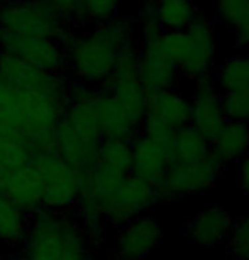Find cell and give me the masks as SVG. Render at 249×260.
<instances>
[{
    "instance_id": "6da1fadb",
    "label": "cell",
    "mask_w": 249,
    "mask_h": 260,
    "mask_svg": "<svg viewBox=\"0 0 249 260\" xmlns=\"http://www.w3.org/2000/svg\"><path fill=\"white\" fill-rule=\"evenodd\" d=\"M103 135L98 120V86L73 81L68 107L56 125V152L75 169L97 164Z\"/></svg>"
},
{
    "instance_id": "7a4b0ae2",
    "label": "cell",
    "mask_w": 249,
    "mask_h": 260,
    "mask_svg": "<svg viewBox=\"0 0 249 260\" xmlns=\"http://www.w3.org/2000/svg\"><path fill=\"white\" fill-rule=\"evenodd\" d=\"M134 43L131 22L117 17L97 24L90 32H75L65 46L66 73L73 81L100 85L112 75L121 49Z\"/></svg>"
},
{
    "instance_id": "3957f363",
    "label": "cell",
    "mask_w": 249,
    "mask_h": 260,
    "mask_svg": "<svg viewBox=\"0 0 249 260\" xmlns=\"http://www.w3.org/2000/svg\"><path fill=\"white\" fill-rule=\"evenodd\" d=\"M27 260H85L92 253L75 213H56L41 208L29 216L19 250Z\"/></svg>"
},
{
    "instance_id": "277c9868",
    "label": "cell",
    "mask_w": 249,
    "mask_h": 260,
    "mask_svg": "<svg viewBox=\"0 0 249 260\" xmlns=\"http://www.w3.org/2000/svg\"><path fill=\"white\" fill-rule=\"evenodd\" d=\"M0 29L20 36L56 39L63 46L73 38V25L49 0H0Z\"/></svg>"
},
{
    "instance_id": "5b68a950",
    "label": "cell",
    "mask_w": 249,
    "mask_h": 260,
    "mask_svg": "<svg viewBox=\"0 0 249 260\" xmlns=\"http://www.w3.org/2000/svg\"><path fill=\"white\" fill-rule=\"evenodd\" d=\"M31 162L41 184V208L56 213H75L81 171L66 162L58 152H38Z\"/></svg>"
},
{
    "instance_id": "8992f818",
    "label": "cell",
    "mask_w": 249,
    "mask_h": 260,
    "mask_svg": "<svg viewBox=\"0 0 249 260\" xmlns=\"http://www.w3.org/2000/svg\"><path fill=\"white\" fill-rule=\"evenodd\" d=\"M137 54V43L129 44L121 49L112 75L103 83H100V86L141 127L144 113H146V90L139 80Z\"/></svg>"
},
{
    "instance_id": "52a82bcc",
    "label": "cell",
    "mask_w": 249,
    "mask_h": 260,
    "mask_svg": "<svg viewBox=\"0 0 249 260\" xmlns=\"http://www.w3.org/2000/svg\"><path fill=\"white\" fill-rule=\"evenodd\" d=\"M226 162L209 152L204 159L188 164H173L156 184H153L158 201H170L183 194L204 193L214 186Z\"/></svg>"
},
{
    "instance_id": "ba28073f",
    "label": "cell",
    "mask_w": 249,
    "mask_h": 260,
    "mask_svg": "<svg viewBox=\"0 0 249 260\" xmlns=\"http://www.w3.org/2000/svg\"><path fill=\"white\" fill-rule=\"evenodd\" d=\"M0 76L17 90L43 95L58 102H70L73 80L68 73L43 71L0 51Z\"/></svg>"
},
{
    "instance_id": "9c48e42d",
    "label": "cell",
    "mask_w": 249,
    "mask_h": 260,
    "mask_svg": "<svg viewBox=\"0 0 249 260\" xmlns=\"http://www.w3.org/2000/svg\"><path fill=\"white\" fill-rule=\"evenodd\" d=\"M0 51L49 73H66V51L56 39L20 36L0 29Z\"/></svg>"
},
{
    "instance_id": "30bf717a",
    "label": "cell",
    "mask_w": 249,
    "mask_h": 260,
    "mask_svg": "<svg viewBox=\"0 0 249 260\" xmlns=\"http://www.w3.org/2000/svg\"><path fill=\"white\" fill-rule=\"evenodd\" d=\"M156 201L153 184L131 173L126 174V178L122 179L116 193L110 196V200L103 208V218H105L107 226L121 228L127 221L144 215Z\"/></svg>"
},
{
    "instance_id": "8fae6325",
    "label": "cell",
    "mask_w": 249,
    "mask_h": 260,
    "mask_svg": "<svg viewBox=\"0 0 249 260\" xmlns=\"http://www.w3.org/2000/svg\"><path fill=\"white\" fill-rule=\"evenodd\" d=\"M0 193L9 198L25 216L41 210V184L33 162L7 168L0 164Z\"/></svg>"
},
{
    "instance_id": "7c38bea8",
    "label": "cell",
    "mask_w": 249,
    "mask_h": 260,
    "mask_svg": "<svg viewBox=\"0 0 249 260\" xmlns=\"http://www.w3.org/2000/svg\"><path fill=\"white\" fill-rule=\"evenodd\" d=\"M163 237L161 223L156 218L141 215L121 226L117 235L116 260H143Z\"/></svg>"
},
{
    "instance_id": "4fadbf2b",
    "label": "cell",
    "mask_w": 249,
    "mask_h": 260,
    "mask_svg": "<svg viewBox=\"0 0 249 260\" xmlns=\"http://www.w3.org/2000/svg\"><path fill=\"white\" fill-rule=\"evenodd\" d=\"M185 30L191 41V51L185 64L180 66L178 73L181 76L193 80L197 76L210 73L215 54V36L212 22L200 14Z\"/></svg>"
},
{
    "instance_id": "5bb4252c",
    "label": "cell",
    "mask_w": 249,
    "mask_h": 260,
    "mask_svg": "<svg viewBox=\"0 0 249 260\" xmlns=\"http://www.w3.org/2000/svg\"><path fill=\"white\" fill-rule=\"evenodd\" d=\"M131 174L144 179L149 184H156L171 168V159L166 145L141 132L131 140Z\"/></svg>"
},
{
    "instance_id": "9a60e30c",
    "label": "cell",
    "mask_w": 249,
    "mask_h": 260,
    "mask_svg": "<svg viewBox=\"0 0 249 260\" xmlns=\"http://www.w3.org/2000/svg\"><path fill=\"white\" fill-rule=\"evenodd\" d=\"M137 73L146 93L173 88L180 73L170 59L153 48L151 44H143L137 54Z\"/></svg>"
},
{
    "instance_id": "2e32d148",
    "label": "cell",
    "mask_w": 249,
    "mask_h": 260,
    "mask_svg": "<svg viewBox=\"0 0 249 260\" xmlns=\"http://www.w3.org/2000/svg\"><path fill=\"white\" fill-rule=\"evenodd\" d=\"M168 123L170 127L181 128L190 122V103L175 88H164L146 93V113Z\"/></svg>"
},
{
    "instance_id": "e0dca14e",
    "label": "cell",
    "mask_w": 249,
    "mask_h": 260,
    "mask_svg": "<svg viewBox=\"0 0 249 260\" xmlns=\"http://www.w3.org/2000/svg\"><path fill=\"white\" fill-rule=\"evenodd\" d=\"M232 228V218L224 208L214 206L199 213L190 223V238L197 247L209 248L220 243Z\"/></svg>"
},
{
    "instance_id": "ac0fdd59",
    "label": "cell",
    "mask_w": 249,
    "mask_h": 260,
    "mask_svg": "<svg viewBox=\"0 0 249 260\" xmlns=\"http://www.w3.org/2000/svg\"><path fill=\"white\" fill-rule=\"evenodd\" d=\"M98 86V120L103 139L131 140L141 132V127L107 95L100 85Z\"/></svg>"
},
{
    "instance_id": "d6986e66",
    "label": "cell",
    "mask_w": 249,
    "mask_h": 260,
    "mask_svg": "<svg viewBox=\"0 0 249 260\" xmlns=\"http://www.w3.org/2000/svg\"><path fill=\"white\" fill-rule=\"evenodd\" d=\"M226 120L227 117L224 112V103H222V96L217 91L212 95L193 98V103L190 105L191 127L209 142L215 137Z\"/></svg>"
},
{
    "instance_id": "ffe728a7",
    "label": "cell",
    "mask_w": 249,
    "mask_h": 260,
    "mask_svg": "<svg viewBox=\"0 0 249 260\" xmlns=\"http://www.w3.org/2000/svg\"><path fill=\"white\" fill-rule=\"evenodd\" d=\"M173 164H188L204 159L210 152V142L197 132L193 127L176 128L170 142H164Z\"/></svg>"
},
{
    "instance_id": "44dd1931",
    "label": "cell",
    "mask_w": 249,
    "mask_h": 260,
    "mask_svg": "<svg viewBox=\"0 0 249 260\" xmlns=\"http://www.w3.org/2000/svg\"><path fill=\"white\" fill-rule=\"evenodd\" d=\"M210 142V152L224 162L239 159L249 150V125L244 122L227 118Z\"/></svg>"
},
{
    "instance_id": "7402d4cb",
    "label": "cell",
    "mask_w": 249,
    "mask_h": 260,
    "mask_svg": "<svg viewBox=\"0 0 249 260\" xmlns=\"http://www.w3.org/2000/svg\"><path fill=\"white\" fill-rule=\"evenodd\" d=\"M34 157L33 145L22 134L0 122V164L7 168L29 164Z\"/></svg>"
},
{
    "instance_id": "603a6c76",
    "label": "cell",
    "mask_w": 249,
    "mask_h": 260,
    "mask_svg": "<svg viewBox=\"0 0 249 260\" xmlns=\"http://www.w3.org/2000/svg\"><path fill=\"white\" fill-rule=\"evenodd\" d=\"M29 218L0 193V240L12 250H19L25 237Z\"/></svg>"
},
{
    "instance_id": "cb8c5ba5",
    "label": "cell",
    "mask_w": 249,
    "mask_h": 260,
    "mask_svg": "<svg viewBox=\"0 0 249 260\" xmlns=\"http://www.w3.org/2000/svg\"><path fill=\"white\" fill-rule=\"evenodd\" d=\"M158 22L164 30H185L199 15L193 0H156Z\"/></svg>"
},
{
    "instance_id": "d4e9b609",
    "label": "cell",
    "mask_w": 249,
    "mask_h": 260,
    "mask_svg": "<svg viewBox=\"0 0 249 260\" xmlns=\"http://www.w3.org/2000/svg\"><path fill=\"white\" fill-rule=\"evenodd\" d=\"M215 85L226 93L249 88V54H237L224 61L217 71Z\"/></svg>"
},
{
    "instance_id": "484cf974",
    "label": "cell",
    "mask_w": 249,
    "mask_h": 260,
    "mask_svg": "<svg viewBox=\"0 0 249 260\" xmlns=\"http://www.w3.org/2000/svg\"><path fill=\"white\" fill-rule=\"evenodd\" d=\"M154 49L159 51L166 59H170L176 68L185 64L191 51V41L186 34V30H161V34L156 39L151 41Z\"/></svg>"
},
{
    "instance_id": "4316f807",
    "label": "cell",
    "mask_w": 249,
    "mask_h": 260,
    "mask_svg": "<svg viewBox=\"0 0 249 260\" xmlns=\"http://www.w3.org/2000/svg\"><path fill=\"white\" fill-rule=\"evenodd\" d=\"M98 162L107 164L124 173H131L132 162V145L129 140L103 139L98 150Z\"/></svg>"
},
{
    "instance_id": "83f0119b",
    "label": "cell",
    "mask_w": 249,
    "mask_h": 260,
    "mask_svg": "<svg viewBox=\"0 0 249 260\" xmlns=\"http://www.w3.org/2000/svg\"><path fill=\"white\" fill-rule=\"evenodd\" d=\"M122 0H81L80 22L92 20L95 24L107 22L117 15Z\"/></svg>"
},
{
    "instance_id": "f1b7e54d",
    "label": "cell",
    "mask_w": 249,
    "mask_h": 260,
    "mask_svg": "<svg viewBox=\"0 0 249 260\" xmlns=\"http://www.w3.org/2000/svg\"><path fill=\"white\" fill-rule=\"evenodd\" d=\"M215 12L222 22L239 27L249 17V0H215Z\"/></svg>"
},
{
    "instance_id": "f546056e",
    "label": "cell",
    "mask_w": 249,
    "mask_h": 260,
    "mask_svg": "<svg viewBox=\"0 0 249 260\" xmlns=\"http://www.w3.org/2000/svg\"><path fill=\"white\" fill-rule=\"evenodd\" d=\"M222 103L229 120L244 122L249 125V88L226 93V96H222Z\"/></svg>"
},
{
    "instance_id": "4dcf8cb0",
    "label": "cell",
    "mask_w": 249,
    "mask_h": 260,
    "mask_svg": "<svg viewBox=\"0 0 249 260\" xmlns=\"http://www.w3.org/2000/svg\"><path fill=\"white\" fill-rule=\"evenodd\" d=\"M163 27L158 22L156 15V0H146L139 12V34L143 44L151 43L161 34Z\"/></svg>"
},
{
    "instance_id": "1f68e13d",
    "label": "cell",
    "mask_w": 249,
    "mask_h": 260,
    "mask_svg": "<svg viewBox=\"0 0 249 260\" xmlns=\"http://www.w3.org/2000/svg\"><path fill=\"white\" fill-rule=\"evenodd\" d=\"M231 252L237 258L249 260V215L242 216L232 230Z\"/></svg>"
},
{
    "instance_id": "d6a6232c",
    "label": "cell",
    "mask_w": 249,
    "mask_h": 260,
    "mask_svg": "<svg viewBox=\"0 0 249 260\" xmlns=\"http://www.w3.org/2000/svg\"><path fill=\"white\" fill-rule=\"evenodd\" d=\"M53 7L58 10L68 24H78L80 22V12H81V0H49Z\"/></svg>"
},
{
    "instance_id": "836d02e7",
    "label": "cell",
    "mask_w": 249,
    "mask_h": 260,
    "mask_svg": "<svg viewBox=\"0 0 249 260\" xmlns=\"http://www.w3.org/2000/svg\"><path fill=\"white\" fill-rule=\"evenodd\" d=\"M191 81H193V98L212 95V93L217 91L215 90V88H217L215 80H214V76H210V73L202 75V76H197Z\"/></svg>"
},
{
    "instance_id": "e575fe53",
    "label": "cell",
    "mask_w": 249,
    "mask_h": 260,
    "mask_svg": "<svg viewBox=\"0 0 249 260\" xmlns=\"http://www.w3.org/2000/svg\"><path fill=\"white\" fill-rule=\"evenodd\" d=\"M239 186L244 193H249V155L242 159L239 166Z\"/></svg>"
},
{
    "instance_id": "d590c367",
    "label": "cell",
    "mask_w": 249,
    "mask_h": 260,
    "mask_svg": "<svg viewBox=\"0 0 249 260\" xmlns=\"http://www.w3.org/2000/svg\"><path fill=\"white\" fill-rule=\"evenodd\" d=\"M236 34H237V43L241 46H249V17L239 27H236Z\"/></svg>"
},
{
    "instance_id": "8d00e7d4",
    "label": "cell",
    "mask_w": 249,
    "mask_h": 260,
    "mask_svg": "<svg viewBox=\"0 0 249 260\" xmlns=\"http://www.w3.org/2000/svg\"><path fill=\"white\" fill-rule=\"evenodd\" d=\"M0 260H27V258L20 255L19 252H12V253H5V255H0Z\"/></svg>"
},
{
    "instance_id": "74e56055",
    "label": "cell",
    "mask_w": 249,
    "mask_h": 260,
    "mask_svg": "<svg viewBox=\"0 0 249 260\" xmlns=\"http://www.w3.org/2000/svg\"><path fill=\"white\" fill-rule=\"evenodd\" d=\"M85 260H93V255H92V253H90V255H87Z\"/></svg>"
}]
</instances>
